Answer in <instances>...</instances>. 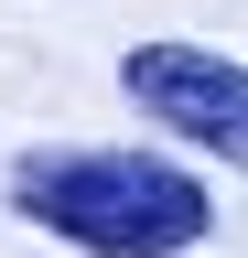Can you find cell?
Masks as SVG:
<instances>
[{
  "mask_svg": "<svg viewBox=\"0 0 248 258\" xmlns=\"http://www.w3.org/2000/svg\"><path fill=\"white\" fill-rule=\"evenodd\" d=\"M11 215L65 237L86 258H183L216 226L205 172H183L162 151H22L11 161Z\"/></svg>",
  "mask_w": 248,
  "mask_h": 258,
  "instance_id": "6da1fadb",
  "label": "cell"
},
{
  "mask_svg": "<svg viewBox=\"0 0 248 258\" xmlns=\"http://www.w3.org/2000/svg\"><path fill=\"white\" fill-rule=\"evenodd\" d=\"M119 97L151 129H173L183 151L248 172V64L237 54H216V43H130L119 54Z\"/></svg>",
  "mask_w": 248,
  "mask_h": 258,
  "instance_id": "7a4b0ae2",
  "label": "cell"
}]
</instances>
